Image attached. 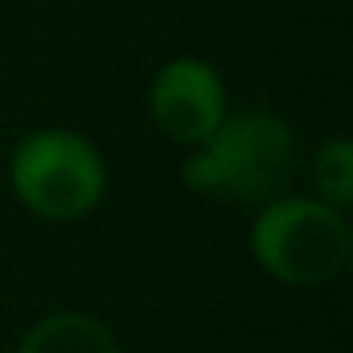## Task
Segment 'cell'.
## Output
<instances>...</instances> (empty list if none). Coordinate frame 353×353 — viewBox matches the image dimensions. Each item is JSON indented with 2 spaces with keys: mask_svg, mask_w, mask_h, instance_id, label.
<instances>
[{
  "mask_svg": "<svg viewBox=\"0 0 353 353\" xmlns=\"http://www.w3.org/2000/svg\"><path fill=\"white\" fill-rule=\"evenodd\" d=\"M251 251L277 281L323 285L350 259V224L327 201L274 198L251 228Z\"/></svg>",
  "mask_w": 353,
  "mask_h": 353,
  "instance_id": "7a4b0ae2",
  "label": "cell"
},
{
  "mask_svg": "<svg viewBox=\"0 0 353 353\" xmlns=\"http://www.w3.org/2000/svg\"><path fill=\"white\" fill-rule=\"evenodd\" d=\"M19 353H118V342L92 315L61 312L34 323L19 342Z\"/></svg>",
  "mask_w": 353,
  "mask_h": 353,
  "instance_id": "5b68a950",
  "label": "cell"
},
{
  "mask_svg": "<svg viewBox=\"0 0 353 353\" xmlns=\"http://www.w3.org/2000/svg\"><path fill=\"white\" fill-rule=\"evenodd\" d=\"M12 190L31 213L46 221H77L103 198L99 152L72 130H39L23 137L8 163Z\"/></svg>",
  "mask_w": 353,
  "mask_h": 353,
  "instance_id": "3957f363",
  "label": "cell"
},
{
  "mask_svg": "<svg viewBox=\"0 0 353 353\" xmlns=\"http://www.w3.org/2000/svg\"><path fill=\"white\" fill-rule=\"evenodd\" d=\"M292 175V133L270 110H236L183 163V183L198 194L274 201Z\"/></svg>",
  "mask_w": 353,
  "mask_h": 353,
  "instance_id": "6da1fadb",
  "label": "cell"
},
{
  "mask_svg": "<svg viewBox=\"0 0 353 353\" xmlns=\"http://www.w3.org/2000/svg\"><path fill=\"white\" fill-rule=\"evenodd\" d=\"M312 179L319 186L323 201L334 209L350 205L353 198V148L345 137H334L330 145H323L312 160Z\"/></svg>",
  "mask_w": 353,
  "mask_h": 353,
  "instance_id": "8992f818",
  "label": "cell"
},
{
  "mask_svg": "<svg viewBox=\"0 0 353 353\" xmlns=\"http://www.w3.org/2000/svg\"><path fill=\"white\" fill-rule=\"evenodd\" d=\"M152 118L163 137L179 145H201L224 118V84L201 57H175L152 80Z\"/></svg>",
  "mask_w": 353,
  "mask_h": 353,
  "instance_id": "277c9868",
  "label": "cell"
}]
</instances>
